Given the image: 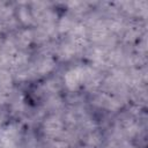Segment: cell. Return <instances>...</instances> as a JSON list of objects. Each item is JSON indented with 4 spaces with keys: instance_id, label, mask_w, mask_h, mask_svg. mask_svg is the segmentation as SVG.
Listing matches in <instances>:
<instances>
[{
    "instance_id": "3957f363",
    "label": "cell",
    "mask_w": 148,
    "mask_h": 148,
    "mask_svg": "<svg viewBox=\"0 0 148 148\" xmlns=\"http://www.w3.org/2000/svg\"><path fill=\"white\" fill-rule=\"evenodd\" d=\"M8 83H10V76L7 72L0 71V86L6 87L8 86Z\"/></svg>"
},
{
    "instance_id": "277c9868",
    "label": "cell",
    "mask_w": 148,
    "mask_h": 148,
    "mask_svg": "<svg viewBox=\"0 0 148 148\" xmlns=\"http://www.w3.org/2000/svg\"><path fill=\"white\" fill-rule=\"evenodd\" d=\"M52 68V61L50 59H45L42 61V64L39 65V71L42 73H45V72H49L50 69Z\"/></svg>"
},
{
    "instance_id": "7a4b0ae2",
    "label": "cell",
    "mask_w": 148,
    "mask_h": 148,
    "mask_svg": "<svg viewBox=\"0 0 148 148\" xmlns=\"http://www.w3.org/2000/svg\"><path fill=\"white\" fill-rule=\"evenodd\" d=\"M61 123L57 118H50L45 123V131L50 135H57L61 131Z\"/></svg>"
},
{
    "instance_id": "6da1fadb",
    "label": "cell",
    "mask_w": 148,
    "mask_h": 148,
    "mask_svg": "<svg viewBox=\"0 0 148 148\" xmlns=\"http://www.w3.org/2000/svg\"><path fill=\"white\" fill-rule=\"evenodd\" d=\"M86 74H87V72L82 68H74V69H71L69 72H67L66 76H65L67 87L69 89H75L86 79Z\"/></svg>"
}]
</instances>
